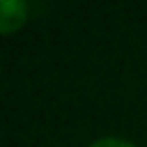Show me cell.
I'll return each mask as SVG.
<instances>
[{
  "mask_svg": "<svg viewBox=\"0 0 147 147\" xmlns=\"http://www.w3.org/2000/svg\"><path fill=\"white\" fill-rule=\"evenodd\" d=\"M28 18V5L23 0H2L0 2V30L14 32L16 28H21Z\"/></svg>",
  "mask_w": 147,
  "mask_h": 147,
  "instance_id": "6da1fadb",
  "label": "cell"
},
{
  "mask_svg": "<svg viewBox=\"0 0 147 147\" xmlns=\"http://www.w3.org/2000/svg\"><path fill=\"white\" fill-rule=\"evenodd\" d=\"M90 147H136V145L129 140H122V138H99Z\"/></svg>",
  "mask_w": 147,
  "mask_h": 147,
  "instance_id": "7a4b0ae2",
  "label": "cell"
}]
</instances>
